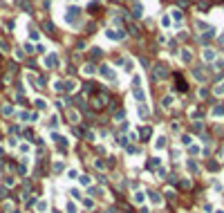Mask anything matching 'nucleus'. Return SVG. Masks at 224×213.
<instances>
[{
	"label": "nucleus",
	"mask_w": 224,
	"mask_h": 213,
	"mask_svg": "<svg viewBox=\"0 0 224 213\" xmlns=\"http://www.w3.org/2000/svg\"><path fill=\"white\" fill-rule=\"evenodd\" d=\"M204 59L206 61H213L215 59V52H213V49H206V52H204Z\"/></svg>",
	"instance_id": "nucleus-10"
},
{
	"label": "nucleus",
	"mask_w": 224,
	"mask_h": 213,
	"mask_svg": "<svg viewBox=\"0 0 224 213\" xmlns=\"http://www.w3.org/2000/svg\"><path fill=\"white\" fill-rule=\"evenodd\" d=\"M204 211H206V213H213L215 209H213V204H204Z\"/></svg>",
	"instance_id": "nucleus-21"
},
{
	"label": "nucleus",
	"mask_w": 224,
	"mask_h": 213,
	"mask_svg": "<svg viewBox=\"0 0 224 213\" xmlns=\"http://www.w3.org/2000/svg\"><path fill=\"white\" fill-rule=\"evenodd\" d=\"M141 137H143V139L150 137V128H141Z\"/></svg>",
	"instance_id": "nucleus-14"
},
{
	"label": "nucleus",
	"mask_w": 224,
	"mask_h": 213,
	"mask_svg": "<svg viewBox=\"0 0 224 213\" xmlns=\"http://www.w3.org/2000/svg\"><path fill=\"white\" fill-rule=\"evenodd\" d=\"M199 153V146H191V155H197Z\"/></svg>",
	"instance_id": "nucleus-27"
},
{
	"label": "nucleus",
	"mask_w": 224,
	"mask_h": 213,
	"mask_svg": "<svg viewBox=\"0 0 224 213\" xmlns=\"http://www.w3.org/2000/svg\"><path fill=\"white\" fill-rule=\"evenodd\" d=\"M164 148H166V137L159 135V137L155 139V150H164Z\"/></svg>",
	"instance_id": "nucleus-2"
},
{
	"label": "nucleus",
	"mask_w": 224,
	"mask_h": 213,
	"mask_svg": "<svg viewBox=\"0 0 224 213\" xmlns=\"http://www.w3.org/2000/svg\"><path fill=\"white\" fill-rule=\"evenodd\" d=\"M81 184H85V186H90V177L85 175V177H81Z\"/></svg>",
	"instance_id": "nucleus-22"
},
{
	"label": "nucleus",
	"mask_w": 224,
	"mask_h": 213,
	"mask_svg": "<svg viewBox=\"0 0 224 213\" xmlns=\"http://www.w3.org/2000/svg\"><path fill=\"white\" fill-rule=\"evenodd\" d=\"M132 92H135L137 99H141V101L146 99V94H143V88H141V79H135V81H132Z\"/></svg>",
	"instance_id": "nucleus-1"
},
{
	"label": "nucleus",
	"mask_w": 224,
	"mask_h": 213,
	"mask_svg": "<svg viewBox=\"0 0 224 213\" xmlns=\"http://www.w3.org/2000/svg\"><path fill=\"white\" fill-rule=\"evenodd\" d=\"M208 170H218V164H215V162H208Z\"/></svg>",
	"instance_id": "nucleus-24"
},
{
	"label": "nucleus",
	"mask_w": 224,
	"mask_h": 213,
	"mask_svg": "<svg viewBox=\"0 0 224 213\" xmlns=\"http://www.w3.org/2000/svg\"><path fill=\"white\" fill-rule=\"evenodd\" d=\"M45 209H47V202H45V200H43V202H38V211L43 213V211H45Z\"/></svg>",
	"instance_id": "nucleus-18"
},
{
	"label": "nucleus",
	"mask_w": 224,
	"mask_h": 213,
	"mask_svg": "<svg viewBox=\"0 0 224 213\" xmlns=\"http://www.w3.org/2000/svg\"><path fill=\"white\" fill-rule=\"evenodd\" d=\"M137 112H139L141 117H148V110H146V108H137Z\"/></svg>",
	"instance_id": "nucleus-20"
},
{
	"label": "nucleus",
	"mask_w": 224,
	"mask_h": 213,
	"mask_svg": "<svg viewBox=\"0 0 224 213\" xmlns=\"http://www.w3.org/2000/svg\"><path fill=\"white\" fill-rule=\"evenodd\" d=\"M186 168H188V173H197V170H199V166H197V162H195V159L186 162Z\"/></svg>",
	"instance_id": "nucleus-3"
},
{
	"label": "nucleus",
	"mask_w": 224,
	"mask_h": 213,
	"mask_svg": "<svg viewBox=\"0 0 224 213\" xmlns=\"http://www.w3.org/2000/svg\"><path fill=\"white\" fill-rule=\"evenodd\" d=\"M215 94H218V97H222V94H224V81L218 85V88H215Z\"/></svg>",
	"instance_id": "nucleus-13"
},
{
	"label": "nucleus",
	"mask_w": 224,
	"mask_h": 213,
	"mask_svg": "<svg viewBox=\"0 0 224 213\" xmlns=\"http://www.w3.org/2000/svg\"><path fill=\"white\" fill-rule=\"evenodd\" d=\"M67 175H70V180H74V177H76V168H70Z\"/></svg>",
	"instance_id": "nucleus-23"
},
{
	"label": "nucleus",
	"mask_w": 224,
	"mask_h": 213,
	"mask_svg": "<svg viewBox=\"0 0 224 213\" xmlns=\"http://www.w3.org/2000/svg\"><path fill=\"white\" fill-rule=\"evenodd\" d=\"M101 74H103V76H105V79H110V81L114 79V72H110V67H105V65H103V67H101Z\"/></svg>",
	"instance_id": "nucleus-7"
},
{
	"label": "nucleus",
	"mask_w": 224,
	"mask_h": 213,
	"mask_svg": "<svg viewBox=\"0 0 224 213\" xmlns=\"http://www.w3.org/2000/svg\"><path fill=\"white\" fill-rule=\"evenodd\" d=\"M132 200H135L137 204H141L143 200H146V195H143V193H141V191H135V195H132Z\"/></svg>",
	"instance_id": "nucleus-6"
},
{
	"label": "nucleus",
	"mask_w": 224,
	"mask_h": 213,
	"mask_svg": "<svg viewBox=\"0 0 224 213\" xmlns=\"http://www.w3.org/2000/svg\"><path fill=\"white\" fill-rule=\"evenodd\" d=\"M193 144V137L191 135H182V146H191Z\"/></svg>",
	"instance_id": "nucleus-8"
},
{
	"label": "nucleus",
	"mask_w": 224,
	"mask_h": 213,
	"mask_svg": "<svg viewBox=\"0 0 224 213\" xmlns=\"http://www.w3.org/2000/svg\"><path fill=\"white\" fill-rule=\"evenodd\" d=\"M213 117H224V108H222V105L213 108Z\"/></svg>",
	"instance_id": "nucleus-9"
},
{
	"label": "nucleus",
	"mask_w": 224,
	"mask_h": 213,
	"mask_svg": "<svg viewBox=\"0 0 224 213\" xmlns=\"http://www.w3.org/2000/svg\"><path fill=\"white\" fill-rule=\"evenodd\" d=\"M182 59H184V63H188V61H191V54H188V49H184V54H182Z\"/></svg>",
	"instance_id": "nucleus-17"
},
{
	"label": "nucleus",
	"mask_w": 224,
	"mask_h": 213,
	"mask_svg": "<svg viewBox=\"0 0 224 213\" xmlns=\"http://www.w3.org/2000/svg\"><path fill=\"white\" fill-rule=\"evenodd\" d=\"M83 74H92V65H85L83 67Z\"/></svg>",
	"instance_id": "nucleus-26"
},
{
	"label": "nucleus",
	"mask_w": 224,
	"mask_h": 213,
	"mask_svg": "<svg viewBox=\"0 0 224 213\" xmlns=\"http://www.w3.org/2000/svg\"><path fill=\"white\" fill-rule=\"evenodd\" d=\"M159 164H161V159H159V157H155L153 162H150V168H157V166H159Z\"/></svg>",
	"instance_id": "nucleus-16"
},
{
	"label": "nucleus",
	"mask_w": 224,
	"mask_h": 213,
	"mask_svg": "<svg viewBox=\"0 0 224 213\" xmlns=\"http://www.w3.org/2000/svg\"><path fill=\"white\" fill-rule=\"evenodd\" d=\"M54 170L59 173V170H63V162H56V166H54Z\"/></svg>",
	"instance_id": "nucleus-25"
},
{
	"label": "nucleus",
	"mask_w": 224,
	"mask_h": 213,
	"mask_svg": "<svg viewBox=\"0 0 224 213\" xmlns=\"http://www.w3.org/2000/svg\"><path fill=\"white\" fill-rule=\"evenodd\" d=\"M9 213H20V211H18V209H11V211H9Z\"/></svg>",
	"instance_id": "nucleus-29"
},
{
	"label": "nucleus",
	"mask_w": 224,
	"mask_h": 213,
	"mask_svg": "<svg viewBox=\"0 0 224 213\" xmlns=\"http://www.w3.org/2000/svg\"><path fill=\"white\" fill-rule=\"evenodd\" d=\"M150 195V202H153V204H157V207H159V204L164 202V197L159 195V193H148Z\"/></svg>",
	"instance_id": "nucleus-5"
},
{
	"label": "nucleus",
	"mask_w": 224,
	"mask_h": 213,
	"mask_svg": "<svg viewBox=\"0 0 224 213\" xmlns=\"http://www.w3.org/2000/svg\"><path fill=\"white\" fill-rule=\"evenodd\" d=\"M170 105H173V97H166L164 99V108H170Z\"/></svg>",
	"instance_id": "nucleus-15"
},
{
	"label": "nucleus",
	"mask_w": 224,
	"mask_h": 213,
	"mask_svg": "<svg viewBox=\"0 0 224 213\" xmlns=\"http://www.w3.org/2000/svg\"><path fill=\"white\" fill-rule=\"evenodd\" d=\"M56 141H59V148H61L63 153H65V150H67V148H70V141L65 139V137H56Z\"/></svg>",
	"instance_id": "nucleus-4"
},
{
	"label": "nucleus",
	"mask_w": 224,
	"mask_h": 213,
	"mask_svg": "<svg viewBox=\"0 0 224 213\" xmlns=\"http://www.w3.org/2000/svg\"><path fill=\"white\" fill-rule=\"evenodd\" d=\"M213 213H224V209H215V211H213Z\"/></svg>",
	"instance_id": "nucleus-28"
},
{
	"label": "nucleus",
	"mask_w": 224,
	"mask_h": 213,
	"mask_svg": "<svg viewBox=\"0 0 224 213\" xmlns=\"http://www.w3.org/2000/svg\"><path fill=\"white\" fill-rule=\"evenodd\" d=\"M36 108L43 110V108H45V101H43V99H38V101H36Z\"/></svg>",
	"instance_id": "nucleus-19"
},
{
	"label": "nucleus",
	"mask_w": 224,
	"mask_h": 213,
	"mask_svg": "<svg viewBox=\"0 0 224 213\" xmlns=\"http://www.w3.org/2000/svg\"><path fill=\"white\" fill-rule=\"evenodd\" d=\"M47 126L56 128V126H59V117H56V115H52V117H49V124H47Z\"/></svg>",
	"instance_id": "nucleus-11"
},
{
	"label": "nucleus",
	"mask_w": 224,
	"mask_h": 213,
	"mask_svg": "<svg viewBox=\"0 0 224 213\" xmlns=\"http://www.w3.org/2000/svg\"><path fill=\"white\" fill-rule=\"evenodd\" d=\"M65 209H67V213H76V207H74V202H67V204H65Z\"/></svg>",
	"instance_id": "nucleus-12"
}]
</instances>
